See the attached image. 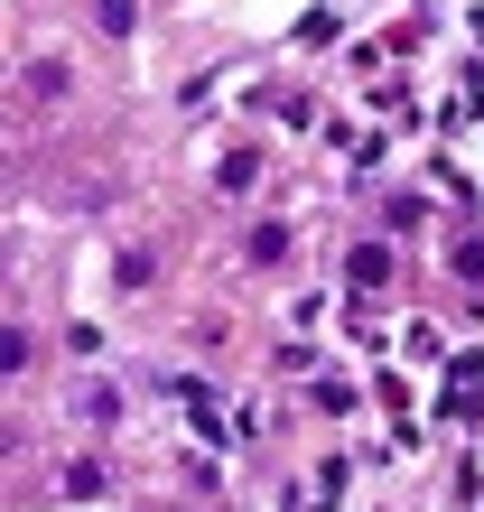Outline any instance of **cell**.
Listing matches in <instances>:
<instances>
[{"label":"cell","mask_w":484,"mask_h":512,"mask_svg":"<svg viewBox=\"0 0 484 512\" xmlns=\"http://www.w3.org/2000/svg\"><path fill=\"white\" fill-rule=\"evenodd\" d=\"M103 28H112V38H121V28H131V0H103Z\"/></svg>","instance_id":"cell-1"}]
</instances>
